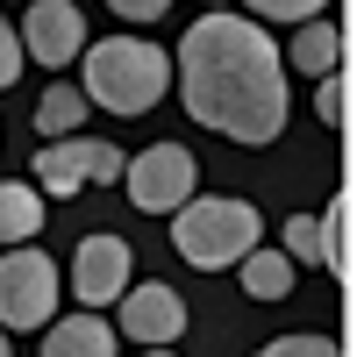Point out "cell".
Returning a JSON list of instances; mask_svg holds the SVG:
<instances>
[{"label":"cell","mask_w":357,"mask_h":357,"mask_svg":"<svg viewBox=\"0 0 357 357\" xmlns=\"http://www.w3.org/2000/svg\"><path fill=\"white\" fill-rule=\"evenodd\" d=\"M178 100L200 129H215L229 143H272L286 129V57L272 50L264 22L250 15H200L172 50Z\"/></svg>","instance_id":"obj_1"},{"label":"cell","mask_w":357,"mask_h":357,"mask_svg":"<svg viewBox=\"0 0 357 357\" xmlns=\"http://www.w3.org/2000/svg\"><path fill=\"white\" fill-rule=\"evenodd\" d=\"M86 107H107V114H151L172 93V50L143 43V36H107V43H86Z\"/></svg>","instance_id":"obj_2"},{"label":"cell","mask_w":357,"mask_h":357,"mask_svg":"<svg viewBox=\"0 0 357 357\" xmlns=\"http://www.w3.org/2000/svg\"><path fill=\"white\" fill-rule=\"evenodd\" d=\"M172 250L200 272H222L243 250H257V207L236 193H186L172 207Z\"/></svg>","instance_id":"obj_3"},{"label":"cell","mask_w":357,"mask_h":357,"mask_svg":"<svg viewBox=\"0 0 357 357\" xmlns=\"http://www.w3.org/2000/svg\"><path fill=\"white\" fill-rule=\"evenodd\" d=\"M57 293H65V279H57V264L36 250V243H15L8 257H0V329H43V321L57 314Z\"/></svg>","instance_id":"obj_4"},{"label":"cell","mask_w":357,"mask_h":357,"mask_svg":"<svg viewBox=\"0 0 357 357\" xmlns=\"http://www.w3.org/2000/svg\"><path fill=\"white\" fill-rule=\"evenodd\" d=\"M122 178V151L100 136H50L36 151V193L43 200H72L86 186H114Z\"/></svg>","instance_id":"obj_5"},{"label":"cell","mask_w":357,"mask_h":357,"mask_svg":"<svg viewBox=\"0 0 357 357\" xmlns=\"http://www.w3.org/2000/svg\"><path fill=\"white\" fill-rule=\"evenodd\" d=\"M122 186L143 215H172L186 193H200V165L186 143H151L143 158H122Z\"/></svg>","instance_id":"obj_6"},{"label":"cell","mask_w":357,"mask_h":357,"mask_svg":"<svg viewBox=\"0 0 357 357\" xmlns=\"http://www.w3.org/2000/svg\"><path fill=\"white\" fill-rule=\"evenodd\" d=\"M22 29H15V36H22V57H36V65H72V57L86 50V15L72 8V0H22Z\"/></svg>","instance_id":"obj_7"},{"label":"cell","mask_w":357,"mask_h":357,"mask_svg":"<svg viewBox=\"0 0 357 357\" xmlns=\"http://www.w3.org/2000/svg\"><path fill=\"white\" fill-rule=\"evenodd\" d=\"M178 329H186V301H178L165 279H143V286L129 279L122 286V329H114V336L158 350V343H178Z\"/></svg>","instance_id":"obj_8"},{"label":"cell","mask_w":357,"mask_h":357,"mask_svg":"<svg viewBox=\"0 0 357 357\" xmlns=\"http://www.w3.org/2000/svg\"><path fill=\"white\" fill-rule=\"evenodd\" d=\"M129 279H136V257H129L122 236H86V243L72 250V293H79V307L122 301Z\"/></svg>","instance_id":"obj_9"},{"label":"cell","mask_w":357,"mask_h":357,"mask_svg":"<svg viewBox=\"0 0 357 357\" xmlns=\"http://www.w3.org/2000/svg\"><path fill=\"white\" fill-rule=\"evenodd\" d=\"M114 343H122V336H114L93 307H79L65 321H57V314L43 321V357H114Z\"/></svg>","instance_id":"obj_10"},{"label":"cell","mask_w":357,"mask_h":357,"mask_svg":"<svg viewBox=\"0 0 357 357\" xmlns=\"http://www.w3.org/2000/svg\"><path fill=\"white\" fill-rule=\"evenodd\" d=\"M36 229H43V193L29 178H0V250L36 243Z\"/></svg>","instance_id":"obj_11"},{"label":"cell","mask_w":357,"mask_h":357,"mask_svg":"<svg viewBox=\"0 0 357 357\" xmlns=\"http://www.w3.org/2000/svg\"><path fill=\"white\" fill-rule=\"evenodd\" d=\"M286 65H293V72H307V79H321V72H336V65H343V29H336L329 15H314V22H301V36H293V50H286Z\"/></svg>","instance_id":"obj_12"},{"label":"cell","mask_w":357,"mask_h":357,"mask_svg":"<svg viewBox=\"0 0 357 357\" xmlns=\"http://www.w3.org/2000/svg\"><path fill=\"white\" fill-rule=\"evenodd\" d=\"M236 286H243L250 301H286L293 293V257L286 250H243L236 257Z\"/></svg>","instance_id":"obj_13"},{"label":"cell","mask_w":357,"mask_h":357,"mask_svg":"<svg viewBox=\"0 0 357 357\" xmlns=\"http://www.w3.org/2000/svg\"><path fill=\"white\" fill-rule=\"evenodd\" d=\"M36 129H43V143H50V136H79V129H86V93L57 79L50 93L36 100Z\"/></svg>","instance_id":"obj_14"},{"label":"cell","mask_w":357,"mask_h":357,"mask_svg":"<svg viewBox=\"0 0 357 357\" xmlns=\"http://www.w3.org/2000/svg\"><path fill=\"white\" fill-rule=\"evenodd\" d=\"M286 257L329 272V215H293V222H286Z\"/></svg>","instance_id":"obj_15"},{"label":"cell","mask_w":357,"mask_h":357,"mask_svg":"<svg viewBox=\"0 0 357 357\" xmlns=\"http://www.w3.org/2000/svg\"><path fill=\"white\" fill-rule=\"evenodd\" d=\"M314 114H321L329 129L350 122V79H343V72H321V86H314Z\"/></svg>","instance_id":"obj_16"},{"label":"cell","mask_w":357,"mask_h":357,"mask_svg":"<svg viewBox=\"0 0 357 357\" xmlns=\"http://www.w3.org/2000/svg\"><path fill=\"white\" fill-rule=\"evenodd\" d=\"M250 8V22H314L329 0H243Z\"/></svg>","instance_id":"obj_17"},{"label":"cell","mask_w":357,"mask_h":357,"mask_svg":"<svg viewBox=\"0 0 357 357\" xmlns=\"http://www.w3.org/2000/svg\"><path fill=\"white\" fill-rule=\"evenodd\" d=\"M257 357H343L329 336H279V343H264Z\"/></svg>","instance_id":"obj_18"},{"label":"cell","mask_w":357,"mask_h":357,"mask_svg":"<svg viewBox=\"0 0 357 357\" xmlns=\"http://www.w3.org/2000/svg\"><path fill=\"white\" fill-rule=\"evenodd\" d=\"M22 79V36H15V22H0V86H15Z\"/></svg>","instance_id":"obj_19"},{"label":"cell","mask_w":357,"mask_h":357,"mask_svg":"<svg viewBox=\"0 0 357 357\" xmlns=\"http://www.w3.org/2000/svg\"><path fill=\"white\" fill-rule=\"evenodd\" d=\"M107 8L122 15V22H158V15L172 8V0H107Z\"/></svg>","instance_id":"obj_20"},{"label":"cell","mask_w":357,"mask_h":357,"mask_svg":"<svg viewBox=\"0 0 357 357\" xmlns=\"http://www.w3.org/2000/svg\"><path fill=\"white\" fill-rule=\"evenodd\" d=\"M143 357H178V350H165V343H158V350H143Z\"/></svg>","instance_id":"obj_21"},{"label":"cell","mask_w":357,"mask_h":357,"mask_svg":"<svg viewBox=\"0 0 357 357\" xmlns=\"http://www.w3.org/2000/svg\"><path fill=\"white\" fill-rule=\"evenodd\" d=\"M8 350H15V343H8V329H0V357H8Z\"/></svg>","instance_id":"obj_22"}]
</instances>
